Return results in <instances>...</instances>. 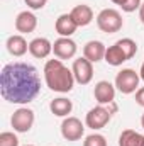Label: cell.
<instances>
[{
	"label": "cell",
	"mask_w": 144,
	"mask_h": 146,
	"mask_svg": "<svg viewBox=\"0 0 144 146\" xmlns=\"http://www.w3.org/2000/svg\"><path fill=\"white\" fill-rule=\"evenodd\" d=\"M41 92V78L37 70L22 61L9 63L0 73V94L10 104H29Z\"/></svg>",
	"instance_id": "1"
},
{
	"label": "cell",
	"mask_w": 144,
	"mask_h": 146,
	"mask_svg": "<svg viewBox=\"0 0 144 146\" xmlns=\"http://www.w3.org/2000/svg\"><path fill=\"white\" fill-rule=\"evenodd\" d=\"M44 82L53 92L68 94L73 90L76 80L73 70L65 66L61 60H48L44 65Z\"/></svg>",
	"instance_id": "2"
},
{
	"label": "cell",
	"mask_w": 144,
	"mask_h": 146,
	"mask_svg": "<svg viewBox=\"0 0 144 146\" xmlns=\"http://www.w3.org/2000/svg\"><path fill=\"white\" fill-rule=\"evenodd\" d=\"M97 26H98V29L102 33L114 34V33H119L122 29L124 19H122L119 10H115V9H104L97 15Z\"/></svg>",
	"instance_id": "3"
},
{
	"label": "cell",
	"mask_w": 144,
	"mask_h": 146,
	"mask_svg": "<svg viewBox=\"0 0 144 146\" xmlns=\"http://www.w3.org/2000/svg\"><path fill=\"white\" fill-rule=\"evenodd\" d=\"M139 80H141L139 73H136L132 68H124L115 76V88L126 95L134 94L139 88Z\"/></svg>",
	"instance_id": "4"
},
{
	"label": "cell",
	"mask_w": 144,
	"mask_h": 146,
	"mask_svg": "<svg viewBox=\"0 0 144 146\" xmlns=\"http://www.w3.org/2000/svg\"><path fill=\"white\" fill-rule=\"evenodd\" d=\"M110 119H112V112L98 104L97 107L88 110V114L85 117V124H87V127H90L93 131H98V129L107 126L110 122Z\"/></svg>",
	"instance_id": "5"
},
{
	"label": "cell",
	"mask_w": 144,
	"mask_h": 146,
	"mask_svg": "<svg viewBox=\"0 0 144 146\" xmlns=\"http://www.w3.org/2000/svg\"><path fill=\"white\" fill-rule=\"evenodd\" d=\"M34 110L29 109V107H20L12 114V119H10V124L14 127V131L17 133H27L31 131L32 124H34Z\"/></svg>",
	"instance_id": "6"
},
{
	"label": "cell",
	"mask_w": 144,
	"mask_h": 146,
	"mask_svg": "<svg viewBox=\"0 0 144 146\" xmlns=\"http://www.w3.org/2000/svg\"><path fill=\"white\" fill-rule=\"evenodd\" d=\"M83 133H85V126H83V122L78 117H70L68 115L61 122V136L66 141H78V139H81Z\"/></svg>",
	"instance_id": "7"
},
{
	"label": "cell",
	"mask_w": 144,
	"mask_h": 146,
	"mask_svg": "<svg viewBox=\"0 0 144 146\" xmlns=\"http://www.w3.org/2000/svg\"><path fill=\"white\" fill-rule=\"evenodd\" d=\"M71 70H73V75H75V80H76L80 85H87V83H90L92 78H93V63L88 61L85 56L73 61Z\"/></svg>",
	"instance_id": "8"
},
{
	"label": "cell",
	"mask_w": 144,
	"mask_h": 146,
	"mask_svg": "<svg viewBox=\"0 0 144 146\" xmlns=\"http://www.w3.org/2000/svg\"><path fill=\"white\" fill-rule=\"evenodd\" d=\"M76 42L71 37H58L53 44V53L58 60H70L76 54Z\"/></svg>",
	"instance_id": "9"
},
{
	"label": "cell",
	"mask_w": 144,
	"mask_h": 146,
	"mask_svg": "<svg viewBox=\"0 0 144 146\" xmlns=\"http://www.w3.org/2000/svg\"><path fill=\"white\" fill-rule=\"evenodd\" d=\"M93 95H95V100H97L100 106L112 104L114 99H115V85H112L107 80H102V82H98V83L95 85Z\"/></svg>",
	"instance_id": "10"
},
{
	"label": "cell",
	"mask_w": 144,
	"mask_h": 146,
	"mask_svg": "<svg viewBox=\"0 0 144 146\" xmlns=\"http://www.w3.org/2000/svg\"><path fill=\"white\" fill-rule=\"evenodd\" d=\"M54 29L61 37H71L78 29V24L75 22L71 14H61L54 22Z\"/></svg>",
	"instance_id": "11"
},
{
	"label": "cell",
	"mask_w": 144,
	"mask_h": 146,
	"mask_svg": "<svg viewBox=\"0 0 144 146\" xmlns=\"http://www.w3.org/2000/svg\"><path fill=\"white\" fill-rule=\"evenodd\" d=\"M105 44L102 41H88L85 46H83V56L92 61V63H98L105 58Z\"/></svg>",
	"instance_id": "12"
},
{
	"label": "cell",
	"mask_w": 144,
	"mask_h": 146,
	"mask_svg": "<svg viewBox=\"0 0 144 146\" xmlns=\"http://www.w3.org/2000/svg\"><path fill=\"white\" fill-rule=\"evenodd\" d=\"M29 53L39 60L48 58L53 53V42L48 37H36L29 42Z\"/></svg>",
	"instance_id": "13"
},
{
	"label": "cell",
	"mask_w": 144,
	"mask_h": 146,
	"mask_svg": "<svg viewBox=\"0 0 144 146\" xmlns=\"http://www.w3.org/2000/svg\"><path fill=\"white\" fill-rule=\"evenodd\" d=\"M37 27V17L31 10H24L15 17V29L22 34H29Z\"/></svg>",
	"instance_id": "14"
},
{
	"label": "cell",
	"mask_w": 144,
	"mask_h": 146,
	"mask_svg": "<svg viewBox=\"0 0 144 146\" xmlns=\"http://www.w3.org/2000/svg\"><path fill=\"white\" fill-rule=\"evenodd\" d=\"M70 14L75 19V22L78 24V27H85V26H88L93 21V10H92L90 5H85V3L75 5Z\"/></svg>",
	"instance_id": "15"
},
{
	"label": "cell",
	"mask_w": 144,
	"mask_h": 146,
	"mask_svg": "<svg viewBox=\"0 0 144 146\" xmlns=\"http://www.w3.org/2000/svg\"><path fill=\"white\" fill-rule=\"evenodd\" d=\"M5 46H7V51H9L12 56H17V58H19V56H24V54L27 53V49H29L27 41L24 39V36H20V34L10 36L7 39Z\"/></svg>",
	"instance_id": "16"
},
{
	"label": "cell",
	"mask_w": 144,
	"mask_h": 146,
	"mask_svg": "<svg viewBox=\"0 0 144 146\" xmlns=\"http://www.w3.org/2000/svg\"><path fill=\"white\" fill-rule=\"evenodd\" d=\"M105 61H107L110 66H120L122 63H126L127 61V56H126V53L122 51V48L115 42V44H112V46H108L107 51H105V58H104Z\"/></svg>",
	"instance_id": "17"
},
{
	"label": "cell",
	"mask_w": 144,
	"mask_h": 146,
	"mask_svg": "<svg viewBox=\"0 0 144 146\" xmlns=\"http://www.w3.org/2000/svg\"><path fill=\"white\" fill-rule=\"evenodd\" d=\"M49 110H51L54 115H58V117H66L68 114H71L73 104H71L70 99L59 97V99L51 100V104H49Z\"/></svg>",
	"instance_id": "18"
},
{
	"label": "cell",
	"mask_w": 144,
	"mask_h": 146,
	"mask_svg": "<svg viewBox=\"0 0 144 146\" xmlns=\"http://www.w3.org/2000/svg\"><path fill=\"white\" fill-rule=\"evenodd\" d=\"M144 136L134 129H124L119 136V146H143Z\"/></svg>",
	"instance_id": "19"
},
{
	"label": "cell",
	"mask_w": 144,
	"mask_h": 146,
	"mask_svg": "<svg viewBox=\"0 0 144 146\" xmlns=\"http://www.w3.org/2000/svg\"><path fill=\"white\" fill-rule=\"evenodd\" d=\"M117 44L122 48V51L126 53L127 60L134 58V54L137 53V44H136V41H134V39H131V37H124V39H119V41H117Z\"/></svg>",
	"instance_id": "20"
},
{
	"label": "cell",
	"mask_w": 144,
	"mask_h": 146,
	"mask_svg": "<svg viewBox=\"0 0 144 146\" xmlns=\"http://www.w3.org/2000/svg\"><path fill=\"white\" fill-rule=\"evenodd\" d=\"M83 146H107V139H105V136H102L98 133H93V134L85 138Z\"/></svg>",
	"instance_id": "21"
},
{
	"label": "cell",
	"mask_w": 144,
	"mask_h": 146,
	"mask_svg": "<svg viewBox=\"0 0 144 146\" xmlns=\"http://www.w3.org/2000/svg\"><path fill=\"white\" fill-rule=\"evenodd\" d=\"M0 146H19V138L10 131H3L0 134Z\"/></svg>",
	"instance_id": "22"
},
{
	"label": "cell",
	"mask_w": 144,
	"mask_h": 146,
	"mask_svg": "<svg viewBox=\"0 0 144 146\" xmlns=\"http://www.w3.org/2000/svg\"><path fill=\"white\" fill-rule=\"evenodd\" d=\"M141 0H126L122 5H120V9L124 10V12H134V10H137V9H141Z\"/></svg>",
	"instance_id": "23"
},
{
	"label": "cell",
	"mask_w": 144,
	"mask_h": 146,
	"mask_svg": "<svg viewBox=\"0 0 144 146\" xmlns=\"http://www.w3.org/2000/svg\"><path fill=\"white\" fill-rule=\"evenodd\" d=\"M26 2V5L29 7V9H32V10H41L46 3H48V0H24Z\"/></svg>",
	"instance_id": "24"
},
{
	"label": "cell",
	"mask_w": 144,
	"mask_h": 146,
	"mask_svg": "<svg viewBox=\"0 0 144 146\" xmlns=\"http://www.w3.org/2000/svg\"><path fill=\"white\" fill-rule=\"evenodd\" d=\"M136 102H137V106L144 107V87L137 88V92H136Z\"/></svg>",
	"instance_id": "25"
},
{
	"label": "cell",
	"mask_w": 144,
	"mask_h": 146,
	"mask_svg": "<svg viewBox=\"0 0 144 146\" xmlns=\"http://www.w3.org/2000/svg\"><path fill=\"white\" fill-rule=\"evenodd\" d=\"M139 19H141V22L144 24V3L141 5V9H139Z\"/></svg>",
	"instance_id": "26"
},
{
	"label": "cell",
	"mask_w": 144,
	"mask_h": 146,
	"mask_svg": "<svg viewBox=\"0 0 144 146\" xmlns=\"http://www.w3.org/2000/svg\"><path fill=\"white\" fill-rule=\"evenodd\" d=\"M139 76H141V80L144 82V61H143V65H141V70H139Z\"/></svg>",
	"instance_id": "27"
},
{
	"label": "cell",
	"mask_w": 144,
	"mask_h": 146,
	"mask_svg": "<svg viewBox=\"0 0 144 146\" xmlns=\"http://www.w3.org/2000/svg\"><path fill=\"white\" fill-rule=\"evenodd\" d=\"M110 2H114V3H115V5H122V3H124V2H126V0H110Z\"/></svg>",
	"instance_id": "28"
},
{
	"label": "cell",
	"mask_w": 144,
	"mask_h": 146,
	"mask_svg": "<svg viewBox=\"0 0 144 146\" xmlns=\"http://www.w3.org/2000/svg\"><path fill=\"white\" fill-rule=\"evenodd\" d=\"M141 126L144 127V114H143V117H141Z\"/></svg>",
	"instance_id": "29"
},
{
	"label": "cell",
	"mask_w": 144,
	"mask_h": 146,
	"mask_svg": "<svg viewBox=\"0 0 144 146\" xmlns=\"http://www.w3.org/2000/svg\"><path fill=\"white\" fill-rule=\"evenodd\" d=\"M26 146H34V145H26Z\"/></svg>",
	"instance_id": "30"
},
{
	"label": "cell",
	"mask_w": 144,
	"mask_h": 146,
	"mask_svg": "<svg viewBox=\"0 0 144 146\" xmlns=\"http://www.w3.org/2000/svg\"><path fill=\"white\" fill-rule=\"evenodd\" d=\"M143 146H144V139H143Z\"/></svg>",
	"instance_id": "31"
}]
</instances>
